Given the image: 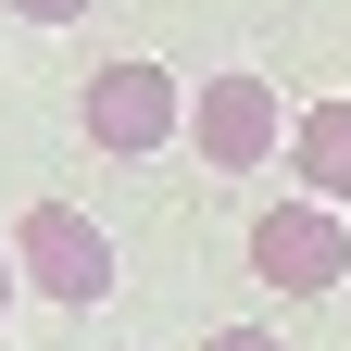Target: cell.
Listing matches in <instances>:
<instances>
[{
  "label": "cell",
  "instance_id": "cell-1",
  "mask_svg": "<svg viewBox=\"0 0 351 351\" xmlns=\"http://www.w3.org/2000/svg\"><path fill=\"white\" fill-rule=\"evenodd\" d=\"M75 125H88V151L138 163V151H163L176 125H189V88H176V63H101L75 88Z\"/></svg>",
  "mask_w": 351,
  "mask_h": 351
},
{
  "label": "cell",
  "instance_id": "cell-2",
  "mask_svg": "<svg viewBox=\"0 0 351 351\" xmlns=\"http://www.w3.org/2000/svg\"><path fill=\"white\" fill-rule=\"evenodd\" d=\"M189 151H201L213 176L276 163V151H289V101H276V75H201V88H189Z\"/></svg>",
  "mask_w": 351,
  "mask_h": 351
},
{
  "label": "cell",
  "instance_id": "cell-3",
  "mask_svg": "<svg viewBox=\"0 0 351 351\" xmlns=\"http://www.w3.org/2000/svg\"><path fill=\"white\" fill-rule=\"evenodd\" d=\"M13 263H25V289H38V301H63V314L113 301V239L88 226L75 201H38L25 226H13Z\"/></svg>",
  "mask_w": 351,
  "mask_h": 351
},
{
  "label": "cell",
  "instance_id": "cell-4",
  "mask_svg": "<svg viewBox=\"0 0 351 351\" xmlns=\"http://www.w3.org/2000/svg\"><path fill=\"white\" fill-rule=\"evenodd\" d=\"M251 276L263 289H289V301H314L351 276V226H339V201H276L251 226Z\"/></svg>",
  "mask_w": 351,
  "mask_h": 351
},
{
  "label": "cell",
  "instance_id": "cell-5",
  "mask_svg": "<svg viewBox=\"0 0 351 351\" xmlns=\"http://www.w3.org/2000/svg\"><path fill=\"white\" fill-rule=\"evenodd\" d=\"M289 176H301V201H339L351 213V101H314L289 125Z\"/></svg>",
  "mask_w": 351,
  "mask_h": 351
},
{
  "label": "cell",
  "instance_id": "cell-6",
  "mask_svg": "<svg viewBox=\"0 0 351 351\" xmlns=\"http://www.w3.org/2000/svg\"><path fill=\"white\" fill-rule=\"evenodd\" d=\"M13 13H25V25H88L101 0H13Z\"/></svg>",
  "mask_w": 351,
  "mask_h": 351
},
{
  "label": "cell",
  "instance_id": "cell-7",
  "mask_svg": "<svg viewBox=\"0 0 351 351\" xmlns=\"http://www.w3.org/2000/svg\"><path fill=\"white\" fill-rule=\"evenodd\" d=\"M201 351H289V339H263V326H213Z\"/></svg>",
  "mask_w": 351,
  "mask_h": 351
},
{
  "label": "cell",
  "instance_id": "cell-8",
  "mask_svg": "<svg viewBox=\"0 0 351 351\" xmlns=\"http://www.w3.org/2000/svg\"><path fill=\"white\" fill-rule=\"evenodd\" d=\"M13 301H25V263H13V239H0V326H13Z\"/></svg>",
  "mask_w": 351,
  "mask_h": 351
}]
</instances>
